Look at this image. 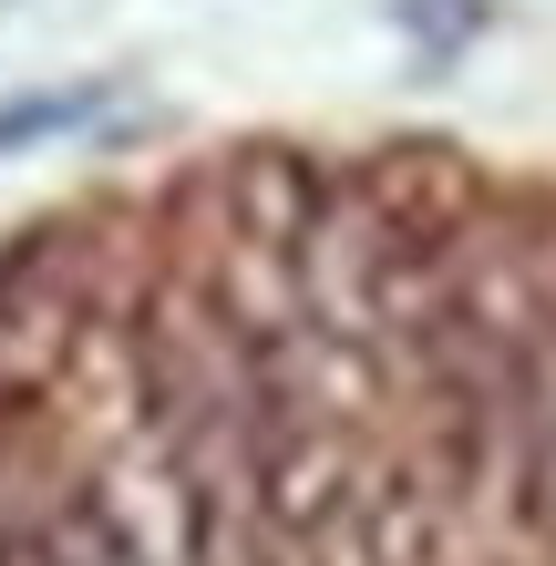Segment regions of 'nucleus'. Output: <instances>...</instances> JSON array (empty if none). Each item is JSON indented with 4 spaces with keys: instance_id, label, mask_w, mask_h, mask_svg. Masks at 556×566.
<instances>
[{
    "instance_id": "obj_1",
    "label": "nucleus",
    "mask_w": 556,
    "mask_h": 566,
    "mask_svg": "<svg viewBox=\"0 0 556 566\" xmlns=\"http://www.w3.org/2000/svg\"><path fill=\"white\" fill-rule=\"evenodd\" d=\"M104 104V83H73V93H31V104H0V155L31 145V135H62V124H83Z\"/></svg>"
}]
</instances>
